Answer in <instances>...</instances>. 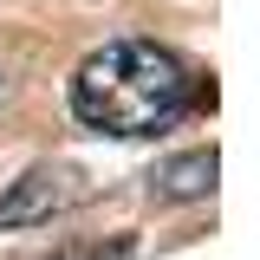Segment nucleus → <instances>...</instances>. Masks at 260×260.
<instances>
[{
    "label": "nucleus",
    "mask_w": 260,
    "mask_h": 260,
    "mask_svg": "<svg viewBox=\"0 0 260 260\" xmlns=\"http://www.w3.org/2000/svg\"><path fill=\"white\" fill-rule=\"evenodd\" d=\"M78 195H85V176H78V169H65V162H39V169H26L13 189L0 195V228L52 221V215H65Z\"/></svg>",
    "instance_id": "2"
},
{
    "label": "nucleus",
    "mask_w": 260,
    "mask_h": 260,
    "mask_svg": "<svg viewBox=\"0 0 260 260\" xmlns=\"http://www.w3.org/2000/svg\"><path fill=\"white\" fill-rule=\"evenodd\" d=\"M52 260H130V241H111V247H72V254H52Z\"/></svg>",
    "instance_id": "4"
},
{
    "label": "nucleus",
    "mask_w": 260,
    "mask_h": 260,
    "mask_svg": "<svg viewBox=\"0 0 260 260\" xmlns=\"http://www.w3.org/2000/svg\"><path fill=\"white\" fill-rule=\"evenodd\" d=\"M215 176H221V156L215 150H189V156H169L150 176V189L162 195V202H195V195L215 189Z\"/></svg>",
    "instance_id": "3"
},
{
    "label": "nucleus",
    "mask_w": 260,
    "mask_h": 260,
    "mask_svg": "<svg viewBox=\"0 0 260 260\" xmlns=\"http://www.w3.org/2000/svg\"><path fill=\"white\" fill-rule=\"evenodd\" d=\"M195 78L169 46L150 39H117L78 65L72 78V111L78 124L104 130V137H156L176 117H189Z\"/></svg>",
    "instance_id": "1"
}]
</instances>
